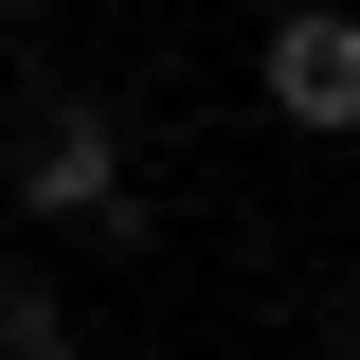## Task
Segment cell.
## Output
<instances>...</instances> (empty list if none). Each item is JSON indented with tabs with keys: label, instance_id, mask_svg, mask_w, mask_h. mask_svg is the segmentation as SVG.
Returning a JSON list of instances; mask_svg holds the SVG:
<instances>
[{
	"label": "cell",
	"instance_id": "1",
	"mask_svg": "<svg viewBox=\"0 0 360 360\" xmlns=\"http://www.w3.org/2000/svg\"><path fill=\"white\" fill-rule=\"evenodd\" d=\"M18 217L108 234V252H127V234H144V198H127V127H108V108H54V127L18 144Z\"/></svg>",
	"mask_w": 360,
	"mask_h": 360
},
{
	"label": "cell",
	"instance_id": "2",
	"mask_svg": "<svg viewBox=\"0 0 360 360\" xmlns=\"http://www.w3.org/2000/svg\"><path fill=\"white\" fill-rule=\"evenodd\" d=\"M252 90H270V127L360 144V18H342V0H288V18L252 37Z\"/></svg>",
	"mask_w": 360,
	"mask_h": 360
},
{
	"label": "cell",
	"instance_id": "3",
	"mask_svg": "<svg viewBox=\"0 0 360 360\" xmlns=\"http://www.w3.org/2000/svg\"><path fill=\"white\" fill-rule=\"evenodd\" d=\"M37 342H72V288H37V270H0V360H37Z\"/></svg>",
	"mask_w": 360,
	"mask_h": 360
},
{
	"label": "cell",
	"instance_id": "4",
	"mask_svg": "<svg viewBox=\"0 0 360 360\" xmlns=\"http://www.w3.org/2000/svg\"><path fill=\"white\" fill-rule=\"evenodd\" d=\"M324 360H360V307H342V324H324Z\"/></svg>",
	"mask_w": 360,
	"mask_h": 360
},
{
	"label": "cell",
	"instance_id": "5",
	"mask_svg": "<svg viewBox=\"0 0 360 360\" xmlns=\"http://www.w3.org/2000/svg\"><path fill=\"white\" fill-rule=\"evenodd\" d=\"M37 360H90V342H37Z\"/></svg>",
	"mask_w": 360,
	"mask_h": 360
}]
</instances>
